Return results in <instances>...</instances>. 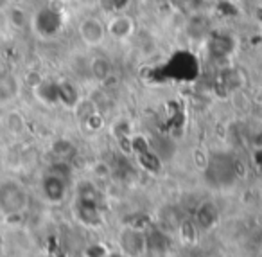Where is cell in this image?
I'll return each mask as SVG.
<instances>
[{
  "mask_svg": "<svg viewBox=\"0 0 262 257\" xmlns=\"http://www.w3.org/2000/svg\"><path fill=\"white\" fill-rule=\"evenodd\" d=\"M27 203H29V196L20 184L13 180L0 184V210L4 214L15 216V214L24 212Z\"/></svg>",
  "mask_w": 262,
  "mask_h": 257,
  "instance_id": "6da1fadb",
  "label": "cell"
},
{
  "mask_svg": "<svg viewBox=\"0 0 262 257\" xmlns=\"http://www.w3.org/2000/svg\"><path fill=\"white\" fill-rule=\"evenodd\" d=\"M77 33H79L81 42L90 49H97V47H101V45H104L106 38H108L106 24L95 15L84 16L79 22Z\"/></svg>",
  "mask_w": 262,
  "mask_h": 257,
  "instance_id": "7a4b0ae2",
  "label": "cell"
},
{
  "mask_svg": "<svg viewBox=\"0 0 262 257\" xmlns=\"http://www.w3.org/2000/svg\"><path fill=\"white\" fill-rule=\"evenodd\" d=\"M63 26V15L59 9L54 8H41L36 11L33 18V27L41 36H52Z\"/></svg>",
  "mask_w": 262,
  "mask_h": 257,
  "instance_id": "3957f363",
  "label": "cell"
},
{
  "mask_svg": "<svg viewBox=\"0 0 262 257\" xmlns=\"http://www.w3.org/2000/svg\"><path fill=\"white\" fill-rule=\"evenodd\" d=\"M137 24L126 13H115L112 18L106 22V33L108 38H113L117 42H127L135 36Z\"/></svg>",
  "mask_w": 262,
  "mask_h": 257,
  "instance_id": "277c9868",
  "label": "cell"
},
{
  "mask_svg": "<svg viewBox=\"0 0 262 257\" xmlns=\"http://www.w3.org/2000/svg\"><path fill=\"white\" fill-rule=\"evenodd\" d=\"M41 191H43V196L51 203L63 202L67 194V178L54 173V171H51L41 180Z\"/></svg>",
  "mask_w": 262,
  "mask_h": 257,
  "instance_id": "5b68a950",
  "label": "cell"
},
{
  "mask_svg": "<svg viewBox=\"0 0 262 257\" xmlns=\"http://www.w3.org/2000/svg\"><path fill=\"white\" fill-rule=\"evenodd\" d=\"M88 70H90V76L94 77L97 83H102L104 85L106 81H110L113 77V74H115V67H113L112 60L108 58V56H94V58L90 60V67H88Z\"/></svg>",
  "mask_w": 262,
  "mask_h": 257,
  "instance_id": "8992f818",
  "label": "cell"
},
{
  "mask_svg": "<svg viewBox=\"0 0 262 257\" xmlns=\"http://www.w3.org/2000/svg\"><path fill=\"white\" fill-rule=\"evenodd\" d=\"M20 92V83L15 74L8 70H0V105H8L15 101Z\"/></svg>",
  "mask_w": 262,
  "mask_h": 257,
  "instance_id": "52a82bcc",
  "label": "cell"
},
{
  "mask_svg": "<svg viewBox=\"0 0 262 257\" xmlns=\"http://www.w3.org/2000/svg\"><path fill=\"white\" fill-rule=\"evenodd\" d=\"M76 214L77 220L84 225H90V227H95V225L101 223V212H99L97 202H86V200H77L76 203Z\"/></svg>",
  "mask_w": 262,
  "mask_h": 257,
  "instance_id": "ba28073f",
  "label": "cell"
},
{
  "mask_svg": "<svg viewBox=\"0 0 262 257\" xmlns=\"http://www.w3.org/2000/svg\"><path fill=\"white\" fill-rule=\"evenodd\" d=\"M122 246L127 253H131V255H139V253L147 246L146 235H144L142 230H139V228H135V227L127 228V230L122 234Z\"/></svg>",
  "mask_w": 262,
  "mask_h": 257,
  "instance_id": "9c48e42d",
  "label": "cell"
},
{
  "mask_svg": "<svg viewBox=\"0 0 262 257\" xmlns=\"http://www.w3.org/2000/svg\"><path fill=\"white\" fill-rule=\"evenodd\" d=\"M187 34L194 40H207L210 34V20L201 13H196L187 24Z\"/></svg>",
  "mask_w": 262,
  "mask_h": 257,
  "instance_id": "30bf717a",
  "label": "cell"
},
{
  "mask_svg": "<svg viewBox=\"0 0 262 257\" xmlns=\"http://www.w3.org/2000/svg\"><path fill=\"white\" fill-rule=\"evenodd\" d=\"M217 209H215L214 203L210 202H203L196 210V223L201 228H210L212 225H215L217 221Z\"/></svg>",
  "mask_w": 262,
  "mask_h": 257,
  "instance_id": "8fae6325",
  "label": "cell"
},
{
  "mask_svg": "<svg viewBox=\"0 0 262 257\" xmlns=\"http://www.w3.org/2000/svg\"><path fill=\"white\" fill-rule=\"evenodd\" d=\"M58 97L59 103H63V105L77 106V103H79V88L74 83H70V81H61V83H58Z\"/></svg>",
  "mask_w": 262,
  "mask_h": 257,
  "instance_id": "7c38bea8",
  "label": "cell"
},
{
  "mask_svg": "<svg viewBox=\"0 0 262 257\" xmlns=\"http://www.w3.org/2000/svg\"><path fill=\"white\" fill-rule=\"evenodd\" d=\"M74 151H76V148H74L72 142L67 141V139H59V141H56L54 144H52V153L58 156V160H65L67 162V160L74 155Z\"/></svg>",
  "mask_w": 262,
  "mask_h": 257,
  "instance_id": "4fadbf2b",
  "label": "cell"
},
{
  "mask_svg": "<svg viewBox=\"0 0 262 257\" xmlns=\"http://www.w3.org/2000/svg\"><path fill=\"white\" fill-rule=\"evenodd\" d=\"M84 255L86 257H108V248L102 245H92L86 248Z\"/></svg>",
  "mask_w": 262,
  "mask_h": 257,
  "instance_id": "5bb4252c",
  "label": "cell"
},
{
  "mask_svg": "<svg viewBox=\"0 0 262 257\" xmlns=\"http://www.w3.org/2000/svg\"><path fill=\"white\" fill-rule=\"evenodd\" d=\"M8 126H9V130H13V131H22V128H24L22 115H18V113H11V115L8 117Z\"/></svg>",
  "mask_w": 262,
  "mask_h": 257,
  "instance_id": "9a60e30c",
  "label": "cell"
},
{
  "mask_svg": "<svg viewBox=\"0 0 262 257\" xmlns=\"http://www.w3.org/2000/svg\"><path fill=\"white\" fill-rule=\"evenodd\" d=\"M95 173H97L101 178H106V176H110L112 171H110V166L106 162H99L97 166H95Z\"/></svg>",
  "mask_w": 262,
  "mask_h": 257,
  "instance_id": "2e32d148",
  "label": "cell"
},
{
  "mask_svg": "<svg viewBox=\"0 0 262 257\" xmlns=\"http://www.w3.org/2000/svg\"><path fill=\"white\" fill-rule=\"evenodd\" d=\"M157 2H160V4H169V2H172V0H157Z\"/></svg>",
  "mask_w": 262,
  "mask_h": 257,
  "instance_id": "e0dca14e",
  "label": "cell"
}]
</instances>
